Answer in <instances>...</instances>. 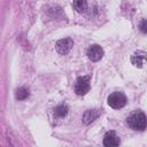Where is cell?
<instances>
[{
    "mask_svg": "<svg viewBox=\"0 0 147 147\" xmlns=\"http://www.w3.org/2000/svg\"><path fill=\"white\" fill-rule=\"evenodd\" d=\"M127 125L136 131H144L146 129V115L142 111H134L126 118Z\"/></svg>",
    "mask_w": 147,
    "mask_h": 147,
    "instance_id": "6da1fadb",
    "label": "cell"
},
{
    "mask_svg": "<svg viewBox=\"0 0 147 147\" xmlns=\"http://www.w3.org/2000/svg\"><path fill=\"white\" fill-rule=\"evenodd\" d=\"M126 96L122 92H114L108 96V105L114 109L123 108L126 105Z\"/></svg>",
    "mask_w": 147,
    "mask_h": 147,
    "instance_id": "7a4b0ae2",
    "label": "cell"
},
{
    "mask_svg": "<svg viewBox=\"0 0 147 147\" xmlns=\"http://www.w3.org/2000/svg\"><path fill=\"white\" fill-rule=\"evenodd\" d=\"M91 88V84H90V77L87 76H83V77H78L76 83H75V92L78 95H85Z\"/></svg>",
    "mask_w": 147,
    "mask_h": 147,
    "instance_id": "3957f363",
    "label": "cell"
},
{
    "mask_svg": "<svg viewBox=\"0 0 147 147\" xmlns=\"http://www.w3.org/2000/svg\"><path fill=\"white\" fill-rule=\"evenodd\" d=\"M74 46V40L71 38H63V39H60L56 41L55 44V48H56V52L61 55H64L67 53L70 52V49L72 48Z\"/></svg>",
    "mask_w": 147,
    "mask_h": 147,
    "instance_id": "277c9868",
    "label": "cell"
},
{
    "mask_svg": "<svg viewBox=\"0 0 147 147\" xmlns=\"http://www.w3.org/2000/svg\"><path fill=\"white\" fill-rule=\"evenodd\" d=\"M102 56H103V49H102L101 46L95 44V45H91L88 47V49H87V57L91 61L96 62V61L101 60Z\"/></svg>",
    "mask_w": 147,
    "mask_h": 147,
    "instance_id": "5b68a950",
    "label": "cell"
},
{
    "mask_svg": "<svg viewBox=\"0 0 147 147\" xmlns=\"http://www.w3.org/2000/svg\"><path fill=\"white\" fill-rule=\"evenodd\" d=\"M121 144V140L115 131H108L103 137V145L106 147H116Z\"/></svg>",
    "mask_w": 147,
    "mask_h": 147,
    "instance_id": "8992f818",
    "label": "cell"
},
{
    "mask_svg": "<svg viewBox=\"0 0 147 147\" xmlns=\"http://www.w3.org/2000/svg\"><path fill=\"white\" fill-rule=\"evenodd\" d=\"M145 61H146V52L145 51H136L131 56V62L137 68H142Z\"/></svg>",
    "mask_w": 147,
    "mask_h": 147,
    "instance_id": "52a82bcc",
    "label": "cell"
},
{
    "mask_svg": "<svg viewBox=\"0 0 147 147\" xmlns=\"http://www.w3.org/2000/svg\"><path fill=\"white\" fill-rule=\"evenodd\" d=\"M99 115H100L99 109H88L83 115V122L85 124H91L92 122H94L99 117Z\"/></svg>",
    "mask_w": 147,
    "mask_h": 147,
    "instance_id": "ba28073f",
    "label": "cell"
},
{
    "mask_svg": "<svg viewBox=\"0 0 147 147\" xmlns=\"http://www.w3.org/2000/svg\"><path fill=\"white\" fill-rule=\"evenodd\" d=\"M72 7L77 13H84L87 8V0H74Z\"/></svg>",
    "mask_w": 147,
    "mask_h": 147,
    "instance_id": "9c48e42d",
    "label": "cell"
},
{
    "mask_svg": "<svg viewBox=\"0 0 147 147\" xmlns=\"http://www.w3.org/2000/svg\"><path fill=\"white\" fill-rule=\"evenodd\" d=\"M54 114H55L57 117H64V116L68 114V106H67V105H59V106L55 108Z\"/></svg>",
    "mask_w": 147,
    "mask_h": 147,
    "instance_id": "30bf717a",
    "label": "cell"
},
{
    "mask_svg": "<svg viewBox=\"0 0 147 147\" xmlns=\"http://www.w3.org/2000/svg\"><path fill=\"white\" fill-rule=\"evenodd\" d=\"M15 96H16L17 100H24L29 96V90H26L25 87H20V88L16 90Z\"/></svg>",
    "mask_w": 147,
    "mask_h": 147,
    "instance_id": "8fae6325",
    "label": "cell"
},
{
    "mask_svg": "<svg viewBox=\"0 0 147 147\" xmlns=\"http://www.w3.org/2000/svg\"><path fill=\"white\" fill-rule=\"evenodd\" d=\"M140 30L142 33H146L147 32V29H146V20H142L141 23H140Z\"/></svg>",
    "mask_w": 147,
    "mask_h": 147,
    "instance_id": "7c38bea8",
    "label": "cell"
}]
</instances>
